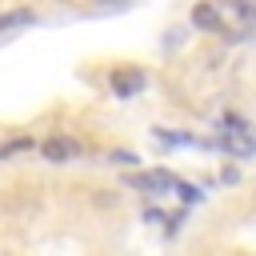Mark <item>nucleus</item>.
<instances>
[{"instance_id":"nucleus-1","label":"nucleus","mask_w":256,"mask_h":256,"mask_svg":"<svg viewBox=\"0 0 256 256\" xmlns=\"http://www.w3.org/2000/svg\"><path fill=\"white\" fill-rule=\"evenodd\" d=\"M224 148H228L232 156H252V152H256V132H252V124H248V120L228 116V128H224Z\"/></svg>"},{"instance_id":"nucleus-2","label":"nucleus","mask_w":256,"mask_h":256,"mask_svg":"<svg viewBox=\"0 0 256 256\" xmlns=\"http://www.w3.org/2000/svg\"><path fill=\"white\" fill-rule=\"evenodd\" d=\"M40 156H44V160H52V164H68V160H76V156H80V144H76V140H68V136H48V140L40 144Z\"/></svg>"},{"instance_id":"nucleus-3","label":"nucleus","mask_w":256,"mask_h":256,"mask_svg":"<svg viewBox=\"0 0 256 256\" xmlns=\"http://www.w3.org/2000/svg\"><path fill=\"white\" fill-rule=\"evenodd\" d=\"M140 88H144V72H140V68H116V72H112V96L132 100Z\"/></svg>"},{"instance_id":"nucleus-4","label":"nucleus","mask_w":256,"mask_h":256,"mask_svg":"<svg viewBox=\"0 0 256 256\" xmlns=\"http://www.w3.org/2000/svg\"><path fill=\"white\" fill-rule=\"evenodd\" d=\"M192 24H196L200 32H220V12H216L212 4H196V8H192Z\"/></svg>"},{"instance_id":"nucleus-5","label":"nucleus","mask_w":256,"mask_h":256,"mask_svg":"<svg viewBox=\"0 0 256 256\" xmlns=\"http://www.w3.org/2000/svg\"><path fill=\"white\" fill-rule=\"evenodd\" d=\"M24 148H32V140H12V144H4V148H0V160H4V156H12V152H24Z\"/></svg>"},{"instance_id":"nucleus-6","label":"nucleus","mask_w":256,"mask_h":256,"mask_svg":"<svg viewBox=\"0 0 256 256\" xmlns=\"http://www.w3.org/2000/svg\"><path fill=\"white\" fill-rule=\"evenodd\" d=\"M176 192H180V196H184L188 204H196V200H200V192H196L192 184H180V180H176Z\"/></svg>"},{"instance_id":"nucleus-7","label":"nucleus","mask_w":256,"mask_h":256,"mask_svg":"<svg viewBox=\"0 0 256 256\" xmlns=\"http://www.w3.org/2000/svg\"><path fill=\"white\" fill-rule=\"evenodd\" d=\"M112 160H116V164H136V156H132V152H112Z\"/></svg>"}]
</instances>
